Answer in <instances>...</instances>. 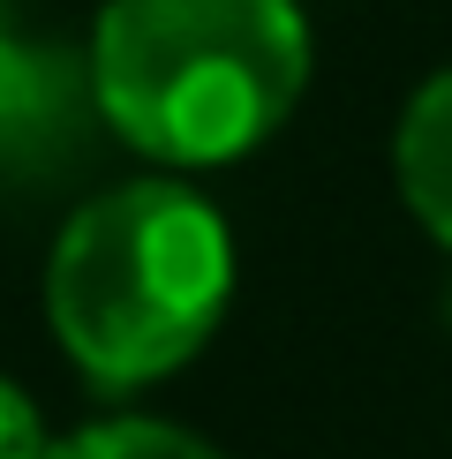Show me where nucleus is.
I'll use <instances>...</instances> for the list:
<instances>
[{"label": "nucleus", "mask_w": 452, "mask_h": 459, "mask_svg": "<svg viewBox=\"0 0 452 459\" xmlns=\"http://www.w3.org/2000/svg\"><path fill=\"white\" fill-rule=\"evenodd\" d=\"M309 68L294 0H106L91 30V106L166 174L264 151L294 121Z\"/></svg>", "instance_id": "obj_1"}, {"label": "nucleus", "mask_w": 452, "mask_h": 459, "mask_svg": "<svg viewBox=\"0 0 452 459\" xmlns=\"http://www.w3.org/2000/svg\"><path fill=\"white\" fill-rule=\"evenodd\" d=\"M234 301V234L174 174L75 204L46 256V324L91 392L128 399L188 369Z\"/></svg>", "instance_id": "obj_2"}, {"label": "nucleus", "mask_w": 452, "mask_h": 459, "mask_svg": "<svg viewBox=\"0 0 452 459\" xmlns=\"http://www.w3.org/2000/svg\"><path fill=\"white\" fill-rule=\"evenodd\" d=\"M75 83L91 75H75L68 53L15 30V8L0 0V166H38L53 143H68Z\"/></svg>", "instance_id": "obj_3"}, {"label": "nucleus", "mask_w": 452, "mask_h": 459, "mask_svg": "<svg viewBox=\"0 0 452 459\" xmlns=\"http://www.w3.org/2000/svg\"><path fill=\"white\" fill-rule=\"evenodd\" d=\"M392 181H400V204L422 219V234L452 248V68H438L400 106V128H392Z\"/></svg>", "instance_id": "obj_4"}, {"label": "nucleus", "mask_w": 452, "mask_h": 459, "mask_svg": "<svg viewBox=\"0 0 452 459\" xmlns=\"http://www.w3.org/2000/svg\"><path fill=\"white\" fill-rule=\"evenodd\" d=\"M46 459H226L181 422H151V414H106V422L61 437Z\"/></svg>", "instance_id": "obj_5"}, {"label": "nucleus", "mask_w": 452, "mask_h": 459, "mask_svg": "<svg viewBox=\"0 0 452 459\" xmlns=\"http://www.w3.org/2000/svg\"><path fill=\"white\" fill-rule=\"evenodd\" d=\"M46 452H53V437H46L38 399L15 377H0V459H46Z\"/></svg>", "instance_id": "obj_6"}, {"label": "nucleus", "mask_w": 452, "mask_h": 459, "mask_svg": "<svg viewBox=\"0 0 452 459\" xmlns=\"http://www.w3.org/2000/svg\"><path fill=\"white\" fill-rule=\"evenodd\" d=\"M445 332H452V279H445Z\"/></svg>", "instance_id": "obj_7"}]
</instances>
